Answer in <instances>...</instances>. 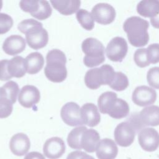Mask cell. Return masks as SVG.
I'll list each match as a JSON object with an SVG mask.
<instances>
[{"label": "cell", "mask_w": 159, "mask_h": 159, "mask_svg": "<svg viewBox=\"0 0 159 159\" xmlns=\"http://www.w3.org/2000/svg\"><path fill=\"white\" fill-rule=\"evenodd\" d=\"M136 133L135 129L129 122H122L114 130V139L119 146L127 147L134 142Z\"/></svg>", "instance_id": "52a82bcc"}, {"label": "cell", "mask_w": 159, "mask_h": 159, "mask_svg": "<svg viewBox=\"0 0 159 159\" xmlns=\"http://www.w3.org/2000/svg\"><path fill=\"white\" fill-rule=\"evenodd\" d=\"M66 159H95L93 157L81 151H73L70 153Z\"/></svg>", "instance_id": "f35d334b"}, {"label": "cell", "mask_w": 159, "mask_h": 159, "mask_svg": "<svg viewBox=\"0 0 159 159\" xmlns=\"http://www.w3.org/2000/svg\"><path fill=\"white\" fill-rule=\"evenodd\" d=\"M14 24L12 18L5 13H0V35L7 33Z\"/></svg>", "instance_id": "d590c367"}, {"label": "cell", "mask_w": 159, "mask_h": 159, "mask_svg": "<svg viewBox=\"0 0 159 159\" xmlns=\"http://www.w3.org/2000/svg\"><path fill=\"white\" fill-rule=\"evenodd\" d=\"M65 144L60 137H53L47 139L43 147V154L49 159H58L65 152Z\"/></svg>", "instance_id": "7c38bea8"}, {"label": "cell", "mask_w": 159, "mask_h": 159, "mask_svg": "<svg viewBox=\"0 0 159 159\" xmlns=\"http://www.w3.org/2000/svg\"><path fill=\"white\" fill-rule=\"evenodd\" d=\"M86 86L91 89H97L103 85L102 75L100 68H94L89 70L84 76Z\"/></svg>", "instance_id": "d4e9b609"}, {"label": "cell", "mask_w": 159, "mask_h": 159, "mask_svg": "<svg viewBox=\"0 0 159 159\" xmlns=\"http://www.w3.org/2000/svg\"><path fill=\"white\" fill-rule=\"evenodd\" d=\"M2 7V1H0V10L1 9Z\"/></svg>", "instance_id": "b9f144b4"}, {"label": "cell", "mask_w": 159, "mask_h": 159, "mask_svg": "<svg viewBox=\"0 0 159 159\" xmlns=\"http://www.w3.org/2000/svg\"><path fill=\"white\" fill-rule=\"evenodd\" d=\"M118 153L116 143L111 139L105 138L100 140L96 150L98 159H115Z\"/></svg>", "instance_id": "2e32d148"}, {"label": "cell", "mask_w": 159, "mask_h": 159, "mask_svg": "<svg viewBox=\"0 0 159 159\" xmlns=\"http://www.w3.org/2000/svg\"><path fill=\"white\" fill-rule=\"evenodd\" d=\"M12 103L7 99L0 97V119L9 117L13 109Z\"/></svg>", "instance_id": "e575fe53"}, {"label": "cell", "mask_w": 159, "mask_h": 159, "mask_svg": "<svg viewBox=\"0 0 159 159\" xmlns=\"http://www.w3.org/2000/svg\"><path fill=\"white\" fill-rule=\"evenodd\" d=\"M26 71L30 75L39 73L44 65V59L42 55L39 52H32L25 58Z\"/></svg>", "instance_id": "44dd1931"}, {"label": "cell", "mask_w": 159, "mask_h": 159, "mask_svg": "<svg viewBox=\"0 0 159 159\" xmlns=\"http://www.w3.org/2000/svg\"><path fill=\"white\" fill-rule=\"evenodd\" d=\"M87 129L85 126L76 127L72 129L67 137V143L70 147L73 149L81 150V137L82 134L84 130Z\"/></svg>", "instance_id": "4316f807"}, {"label": "cell", "mask_w": 159, "mask_h": 159, "mask_svg": "<svg viewBox=\"0 0 159 159\" xmlns=\"http://www.w3.org/2000/svg\"><path fill=\"white\" fill-rule=\"evenodd\" d=\"M102 75L103 85H109L112 81L116 72L114 68L109 65H103L100 67Z\"/></svg>", "instance_id": "d6a6232c"}, {"label": "cell", "mask_w": 159, "mask_h": 159, "mask_svg": "<svg viewBox=\"0 0 159 159\" xmlns=\"http://www.w3.org/2000/svg\"><path fill=\"white\" fill-rule=\"evenodd\" d=\"M129 84V83L127 76L122 72L117 71L116 72L114 78L109 86L116 91H121L125 89L128 87Z\"/></svg>", "instance_id": "f546056e"}, {"label": "cell", "mask_w": 159, "mask_h": 159, "mask_svg": "<svg viewBox=\"0 0 159 159\" xmlns=\"http://www.w3.org/2000/svg\"><path fill=\"white\" fill-rule=\"evenodd\" d=\"M81 49L85 54L83 63L86 66L94 67L104 61V47L98 39L93 37L86 39L82 42Z\"/></svg>", "instance_id": "277c9868"}, {"label": "cell", "mask_w": 159, "mask_h": 159, "mask_svg": "<svg viewBox=\"0 0 159 159\" xmlns=\"http://www.w3.org/2000/svg\"><path fill=\"white\" fill-rule=\"evenodd\" d=\"M128 45L126 40L120 37L113 38L106 48L107 57L112 61H122L127 55Z\"/></svg>", "instance_id": "8992f818"}, {"label": "cell", "mask_w": 159, "mask_h": 159, "mask_svg": "<svg viewBox=\"0 0 159 159\" xmlns=\"http://www.w3.org/2000/svg\"><path fill=\"white\" fill-rule=\"evenodd\" d=\"M76 17L82 27L87 30H91L94 27V20L91 13L88 11L81 9L76 13Z\"/></svg>", "instance_id": "83f0119b"}, {"label": "cell", "mask_w": 159, "mask_h": 159, "mask_svg": "<svg viewBox=\"0 0 159 159\" xmlns=\"http://www.w3.org/2000/svg\"><path fill=\"white\" fill-rule=\"evenodd\" d=\"M30 147V142L27 135L24 133L14 135L9 142V148L12 153L18 157L25 155Z\"/></svg>", "instance_id": "5bb4252c"}, {"label": "cell", "mask_w": 159, "mask_h": 159, "mask_svg": "<svg viewBox=\"0 0 159 159\" xmlns=\"http://www.w3.org/2000/svg\"><path fill=\"white\" fill-rule=\"evenodd\" d=\"M25 41L22 37L12 35L6 38L2 44V50L9 55H16L22 52L25 48Z\"/></svg>", "instance_id": "e0dca14e"}, {"label": "cell", "mask_w": 159, "mask_h": 159, "mask_svg": "<svg viewBox=\"0 0 159 159\" xmlns=\"http://www.w3.org/2000/svg\"><path fill=\"white\" fill-rule=\"evenodd\" d=\"M134 60L135 64L140 68L146 67L150 64L147 57V48L137 49L134 53Z\"/></svg>", "instance_id": "4dcf8cb0"}, {"label": "cell", "mask_w": 159, "mask_h": 159, "mask_svg": "<svg viewBox=\"0 0 159 159\" xmlns=\"http://www.w3.org/2000/svg\"><path fill=\"white\" fill-rule=\"evenodd\" d=\"M147 57L150 63L159 62V43H152L147 48Z\"/></svg>", "instance_id": "1f68e13d"}, {"label": "cell", "mask_w": 159, "mask_h": 159, "mask_svg": "<svg viewBox=\"0 0 159 159\" xmlns=\"http://www.w3.org/2000/svg\"><path fill=\"white\" fill-rule=\"evenodd\" d=\"M8 61L6 59L0 60V80L7 81L12 77L9 74L7 70Z\"/></svg>", "instance_id": "74e56055"}, {"label": "cell", "mask_w": 159, "mask_h": 159, "mask_svg": "<svg viewBox=\"0 0 159 159\" xmlns=\"http://www.w3.org/2000/svg\"><path fill=\"white\" fill-rule=\"evenodd\" d=\"M17 28L25 34L27 45L30 48L38 50L47 45L48 35L41 22L33 19H25L18 24Z\"/></svg>", "instance_id": "6da1fadb"}, {"label": "cell", "mask_w": 159, "mask_h": 159, "mask_svg": "<svg viewBox=\"0 0 159 159\" xmlns=\"http://www.w3.org/2000/svg\"><path fill=\"white\" fill-rule=\"evenodd\" d=\"M24 159H45V158L42 153L34 151L26 154Z\"/></svg>", "instance_id": "ab89813d"}, {"label": "cell", "mask_w": 159, "mask_h": 159, "mask_svg": "<svg viewBox=\"0 0 159 159\" xmlns=\"http://www.w3.org/2000/svg\"><path fill=\"white\" fill-rule=\"evenodd\" d=\"M127 121L129 122L133 126L136 132H139V131L142 130L143 129L145 128V126L142 124L140 119L139 113L132 114L130 117L127 119Z\"/></svg>", "instance_id": "8d00e7d4"}, {"label": "cell", "mask_w": 159, "mask_h": 159, "mask_svg": "<svg viewBox=\"0 0 159 159\" xmlns=\"http://www.w3.org/2000/svg\"><path fill=\"white\" fill-rule=\"evenodd\" d=\"M19 87L13 81H9L0 87V97L5 98L9 100L12 104L16 102L17 94H19Z\"/></svg>", "instance_id": "484cf974"}, {"label": "cell", "mask_w": 159, "mask_h": 159, "mask_svg": "<svg viewBox=\"0 0 159 159\" xmlns=\"http://www.w3.org/2000/svg\"><path fill=\"white\" fill-rule=\"evenodd\" d=\"M7 70L12 77L21 78L25 74V59L20 56H16L8 61Z\"/></svg>", "instance_id": "cb8c5ba5"}, {"label": "cell", "mask_w": 159, "mask_h": 159, "mask_svg": "<svg viewBox=\"0 0 159 159\" xmlns=\"http://www.w3.org/2000/svg\"><path fill=\"white\" fill-rule=\"evenodd\" d=\"M157 99L155 90L147 86H137L132 93V101L137 106L144 107L153 104Z\"/></svg>", "instance_id": "8fae6325"}, {"label": "cell", "mask_w": 159, "mask_h": 159, "mask_svg": "<svg viewBox=\"0 0 159 159\" xmlns=\"http://www.w3.org/2000/svg\"><path fill=\"white\" fill-rule=\"evenodd\" d=\"M50 2L56 10L65 16L76 12L81 5V1L79 0H57L50 1Z\"/></svg>", "instance_id": "ffe728a7"}, {"label": "cell", "mask_w": 159, "mask_h": 159, "mask_svg": "<svg viewBox=\"0 0 159 159\" xmlns=\"http://www.w3.org/2000/svg\"><path fill=\"white\" fill-rule=\"evenodd\" d=\"M148 22L138 16L127 18L123 25L124 30L127 34L129 43L136 47H143L148 43Z\"/></svg>", "instance_id": "7a4b0ae2"}, {"label": "cell", "mask_w": 159, "mask_h": 159, "mask_svg": "<svg viewBox=\"0 0 159 159\" xmlns=\"http://www.w3.org/2000/svg\"><path fill=\"white\" fill-rule=\"evenodd\" d=\"M40 99L39 90L34 86L25 85L23 86L19 94L18 101L21 106L30 108L37 104Z\"/></svg>", "instance_id": "4fadbf2b"}, {"label": "cell", "mask_w": 159, "mask_h": 159, "mask_svg": "<svg viewBox=\"0 0 159 159\" xmlns=\"http://www.w3.org/2000/svg\"><path fill=\"white\" fill-rule=\"evenodd\" d=\"M91 15L94 20L98 24L107 25L112 23L116 17V11L110 4L98 3L91 10Z\"/></svg>", "instance_id": "30bf717a"}, {"label": "cell", "mask_w": 159, "mask_h": 159, "mask_svg": "<svg viewBox=\"0 0 159 159\" xmlns=\"http://www.w3.org/2000/svg\"><path fill=\"white\" fill-rule=\"evenodd\" d=\"M21 9L39 19L45 20L48 18L52 12V7L47 1L37 0H22L19 2Z\"/></svg>", "instance_id": "5b68a950"}, {"label": "cell", "mask_w": 159, "mask_h": 159, "mask_svg": "<svg viewBox=\"0 0 159 159\" xmlns=\"http://www.w3.org/2000/svg\"><path fill=\"white\" fill-rule=\"evenodd\" d=\"M138 140L143 150L154 152L159 147V133L153 128H144L139 132Z\"/></svg>", "instance_id": "9c48e42d"}, {"label": "cell", "mask_w": 159, "mask_h": 159, "mask_svg": "<svg viewBox=\"0 0 159 159\" xmlns=\"http://www.w3.org/2000/svg\"><path fill=\"white\" fill-rule=\"evenodd\" d=\"M137 11L139 15L145 17H150L151 19L159 13V1H141L137 4Z\"/></svg>", "instance_id": "7402d4cb"}, {"label": "cell", "mask_w": 159, "mask_h": 159, "mask_svg": "<svg viewBox=\"0 0 159 159\" xmlns=\"http://www.w3.org/2000/svg\"><path fill=\"white\" fill-rule=\"evenodd\" d=\"M47 65L44 69L45 76L54 83H61L67 77L66 58L65 53L58 49L48 52L46 56Z\"/></svg>", "instance_id": "3957f363"}, {"label": "cell", "mask_w": 159, "mask_h": 159, "mask_svg": "<svg viewBox=\"0 0 159 159\" xmlns=\"http://www.w3.org/2000/svg\"><path fill=\"white\" fill-rule=\"evenodd\" d=\"M117 99V94L114 92L106 91L103 93L98 100L99 111L102 114H109L114 107Z\"/></svg>", "instance_id": "603a6c76"}, {"label": "cell", "mask_w": 159, "mask_h": 159, "mask_svg": "<svg viewBox=\"0 0 159 159\" xmlns=\"http://www.w3.org/2000/svg\"><path fill=\"white\" fill-rule=\"evenodd\" d=\"M139 117L145 127L159 125V106L153 105L143 108Z\"/></svg>", "instance_id": "d6986e66"}, {"label": "cell", "mask_w": 159, "mask_h": 159, "mask_svg": "<svg viewBox=\"0 0 159 159\" xmlns=\"http://www.w3.org/2000/svg\"><path fill=\"white\" fill-rule=\"evenodd\" d=\"M129 112V106L127 102L122 99L117 98L114 107L109 113V115L114 119H119L126 117Z\"/></svg>", "instance_id": "f1b7e54d"}, {"label": "cell", "mask_w": 159, "mask_h": 159, "mask_svg": "<svg viewBox=\"0 0 159 159\" xmlns=\"http://www.w3.org/2000/svg\"><path fill=\"white\" fill-rule=\"evenodd\" d=\"M100 142L99 133L94 129H86L83 132L81 137V147L88 153H93L96 150Z\"/></svg>", "instance_id": "ac0fdd59"}, {"label": "cell", "mask_w": 159, "mask_h": 159, "mask_svg": "<svg viewBox=\"0 0 159 159\" xmlns=\"http://www.w3.org/2000/svg\"><path fill=\"white\" fill-rule=\"evenodd\" d=\"M147 80L150 86L159 89V67L151 68L147 72Z\"/></svg>", "instance_id": "836d02e7"}, {"label": "cell", "mask_w": 159, "mask_h": 159, "mask_svg": "<svg viewBox=\"0 0 159 159\" xmlns=\"http://www.w3.org/2000/svg\"><path fill=\"white\" fill-rule=\"evenodd\" d=\"M80 107L75 102L66 103L61 109L60 116L63 121L72 127L82 126L83 124L81 117Z\"/></svg>", "instance_id": "ba28073f"}, {"label": "cell", "mask_w": 159, "mask_h": 159, "mask_svg": "<svg viewBox=\"0 0 159 159\" xmlns=\"http://www.w3.org/2000/svg\"><path fill=\"white\" fill-rule=\"evenodd\" d=\"M81 117L84 125L89 127L96 126L101 120V116L97 106L93 103L83 104L80 109Z\"/></svg>", "instance_id": "9a60e30c"}, {"label": "cell", "mask_w": 159, "mask_h": 159, "mask_svg": "<svg viewBox=\"0 0 159 159\" xmlns=\"http://www.w3.org/2000/svg\"><path fill=\"white\" fill-rule=\"evenodd\" d=\"M150 22L154 28L159 29V13L156 16L150 19Z\"/></svg>", "instance_id": "60d3db41"}]
</instances>
